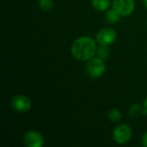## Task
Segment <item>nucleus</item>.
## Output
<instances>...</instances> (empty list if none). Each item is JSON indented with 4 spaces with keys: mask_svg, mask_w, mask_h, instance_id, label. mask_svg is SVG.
<instances>
[{
    "mask_svg": "<svg viewBox=\"0 0 147 147\" xmlns=\"http://www.w3.org/2000/svg\"><path fill=\"white\" fill-rule=\"evenodd\" d=\"M96 52V41L88 36L78 38L71 45V53L79 61H89L93 58Z\"/></svg>",
    "mask_w": 147,
    "mask_h": 147,
    "instance_id": "nucleus-1",
    "label": "nucleus"
},
{
    "mask_svg": "<svg viewBox=\"0 0 147 147\" xmlns=\"http://www.w3.org/2000/svg\"><path fill=\"white\" fill-rule=\"evenodd\" d=\"M85 69L88 76H90L92 78H96L101 77L104 73L106 70V66L103 59L98 57V58H92L91 59H90L86 65Z\"/></svg>",
    "mask_w": 147,
    "mask_h": 147,
    "instance_id": "nucleus-2",
    "label": "nucleus"
},
{
    "mask_svg": "<svg viewBox=\"0 0 147 147\" xmlns=\"http://www.w3.org/2000/svg\"><path fill=\"white\" fill-rule=\"evenodd\" d=\"M113 137L117 144H127L132 138V129L127 124H121L115 128Z\"/></svg>",
    "mask_w": 147,
    "mask_h": 147,
    "instance_id": "nucleus-3",
    "label": "nucleus"
},
{
    "mask_svg": "<svg viewBox=\"0 0 147 147\" xmlns=\"http://www.w3.org/2000/svg\"><path fill=\"white\" fill-rule=\"evenodd\" d=\"M117 38L116 32L110 28H104L98 31L96 39L98 44L103 46H109L113 44Z\"/></svg>",
    "mask_w": 147,
    "mask_h": 147,
    "instance_id": "nucleus-4",
    "label": "nucleus"
},
{
    "mask_svg": "<svg viewBox=\"0 0 147 147\" xmlns=\"http://www.w3.org/2000/svg\"><path fill=\"white\" fill-rule=\"evenodd\" d=\"M134 0H114L113 9H115L121 16H127L134 10Z\"/></svg>",
    "mask_w": 147,
    "mask_h": 147,
    "instance_id": "nucleus-5",
    "label": "nucleus"
},
{
    "mask_svg": "<svg viewBox=\"0 0 147 147\" xmlns=\"http://www.w3.org/2000/svg\"><path fill=\"white\" fill-rule=\"evenodd\" d=\"M11 108L19 113H24L30 109L31 108V102L30 100L22 95L15 96L11 99Z\"/></svg>",
    "mask_w": 147,
    "mask_h": 147,
    "instance_id": "nucleus-6",
    "label": "nucleus"
},
{
    "mask_svg": "<svg viewBox=\"0 0 147 147\" xmlns=\"http://www.w3.org/2000/svg\"><path fill=\"white\" fill-rule=\"evenodd\" d=\"M23 141L28 147H41L44 144L42 135L37 131H29L24 134Z\"/></svg>",
    "mask_w": 147,
    "mask_h": 147,
    "instance_id": "nucleus-7",
    "label": "nucleus"
},
{
    "mask_svg": "<svg viewBox=\"0 0 147 147\" xmlns=\"http://www.w3.org/2000/svg\"><path fill=\"white\" fill-rule=\"evenodd\" d=\"M93 7L98 11H105L110 5V0H91Z\"/></svg>",
    "mask_w": 147,
    "mask_h": 147,
    "instance_id": "nucleus-8",
    "label": "nucleus"
},
{
    "mask_svg": "<svg viewBox=\"0 0 147 147\" xmlns=\"http://www.w3.org/2000/svg\"><path fill=\"white\" fill-rule=\"evenodd\" d=\"M120 18H121V15L115 9H109L106 13V19L110 23H115L119 22Z\"/></svg>",
    "mask_w": 147,
    "mask_h": 147,
    "instance_id": "nucleus-9",
    "label": "nucleus"
},
{
    "mask_svg": "<svg viewBox=\"0 0 147 147\" xmlns=\"http://www.w3.org/2000/svg\"><path fill=\"white\" fill-rule=\"evenodd\" d=\"M39 7L43 11H50L53 7V0H39Z\"/></svg>",
    "mask_w": 147,
    "mask_h": 147,
    "instance_id": "nucleus-10",
    "label": "nucleus"
},
{
    "mask_svg": "<svg viewBox=\"0 0 147 147\" xmlns=\"http://www.w3.org/2000/svg\"><path fill=\"white\" fill-rule=\"evenodd\" d=\"M121 112L119 109H113L109 112V118L112 121H118L121 119Z\"/></svg>",
    "mask_w": 147,
    "mask_h": 147,
    "instance_id": "nucleus-11",
    "label": "nucleus"
},
{
    "mask_svg": "<svg viewBox=\"0 0 147 147\" xmlns=\"http://www.w3.org/2000/svg\"><path fill=\"white\" fill-rule=\"evenodd\" d=\"M97 55L102 59H106L109 55V49L108 46L101 45V47L97 49Z\"/></svg>",
    "mask_w": 147,
    "mask_h": 147,
    "instance_id": "nucleus-12",
    "label": "nucleus"
},
{
    "mask_svg": "<svg viewBox=\"0 0 147 147\" xmlns=\"http://www.w3.org/2000/svg\"><path fill=\"white\" fill-rule=\"evenodd\" d=\"M129 113H130V115H131V116H133V117H137V116H139L141 113H143V111H142L141 106H140V104H134V105H133V106L130 108Z\"/></svg>",
    "mask_w": 147,
    "mask_h": 147,
    "instance_id": "nucleus-13",
    "label": "nucleus"
},
{
    "mask_svg": "<svg viewBox=\"0 0 147 147\" xmlns=\"http://www.w3.org/2000/svg\"><path fill=\"white\" fill-rule=\"evenodd\" d=\"M142 144L145 147H147V132L143 135L142 138Z\"/></svg>",
    "mask_w": 147,
    "mask_h": 147,
    "instance_id": "nucleus-14",
    "label": "nucleus"
},
{
    "mask_svg": "<svg viewBox=\"0 0 147 147\" xmlns=\"http://www.w3.org/2000/svg\"><path fill=\"white\" fill-rule=\"evenodd\" d=\"M143 107H144V109H143V113H142V114H144V115H147V97H146V99L144 101Z\"/></svg>",
    "mask_w": 147,
    "mask_h": 147,
    "instance_id": "nucleus-15",
    "label": "nucleus"
},
{
    "mask_svg": "<svg viewBox=\"0 0 147 147\" xmlns=\"http://www.w3.org/2000/svg\"><path fill=\"white\" fill-rule=\"evenodd\" d=\"M143 3H144V5L145 7L147 9V0H143Z\"/></svg>",
    "mask_w": 147,
    "mask_h": 147,
    "instance_id": "nucleus-16",
    "label": "nucleus"
}]
</instances>
